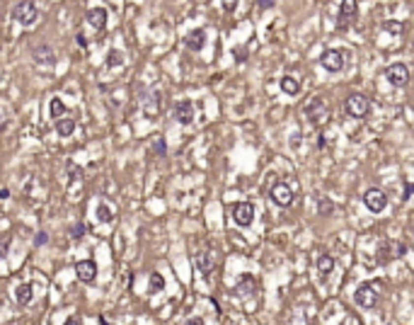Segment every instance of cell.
Returning <instances> with one entry per match:
<instances>
[{
  "label": "cell",
  "instance_id": "6da1fadb",
  "mask_svg": "<svg viewBox=\"0 0 414 325\" xmlns=\"http://www.w3.org/2000/svg\"><path fill=\"white\" fill-rule=\"evenodd\" d=\"M305 117H308L310 124L322 126L325 121H329V105H327L322 97H313V100L305 105Z\"/></svg>",
  "mask_w": 414,
  "mask_h": 325
},
{
  "label": "cell",
  "instance_id": "7a4b0ae2",
  "mask_svg": "<svg viewBox=\"0 0 414 325\" xmlns=\"http://www.w3.org/2000/svg\"><path fill=\"white\" fill-rule=\"evenodd\" d=\"M344 109H347L349 117L363 119L371 112V100H368L366 95H361V92H351V95L347 97V102H344Z\"/></svg>",
  "mask_w": 414,
  "mask_h": 325
},
{
  "label": "cell",
  "instance_id": "3957f363",
  "mask_svg": "<svg viewBox=\"0 0 414 325\" xmlns=\"http://www.w3.org/2000/svg\"><path fill=\"white\" fill-rule=\"evenodd\" d=\"M407 253V245L405 243H395V240H383L381 245H378V250H376V260L381 262V265H387V262H392V260H397V257H402Z\"/></svg>",
  "mask_w": 414,
  "mask_h": 325
},
{
  "label": "cell",
  "instance_id": "277c9868",
  "mask_svg": "<svg viewBox=\"0 0 414 325\" xmlns=\"http://www.w3.org/2000/svg\"><path fill=\"white\" fill-rule=\"evenodd\" d=\"M12 17H15L22 27H32V25L39 20V10H36V5H34L32 0H22V2L15 5Z\"/></svg>",
  "mask_w": 414,
  "mask_h": 325
},
{
  "label": "cell",
  "instance_id": "5b68a950",
  "mask_svg": "<svg viewBox=\"0 0 414 325\" xmlns=\"http://www.w3.org/2000/svg\"><path fill=\"white\" fill-rule=\"evenodd\" d=\"M269 197H271V202L276 204V207L286 209L293 204V199H296V194H293V189L286 184V182H276L274 187H271V192H269Z\"/></svg>",
  "mask_w": 414,
  "mask_h": 325
},
{
  "label": "cell",
  "instance_id": "8992f818",
  "mask_svg": "<svg viewBox=\"0 0 414 325\" xmlns=\"http://www.w3.org/2000/svg\"><path fill=\"white\" fill-rule=\"evenodd\" d=\"M385 78H387L390 85H395V88H405V85L410 83V68H407L405 63H392V66H387Z\"/></svg>",
  "mask_w": 414,
  "mask_h": 325
},
{
  "label": "cell",
  "instance_id": "52a82bcc",
  "mask_svg": "<svg viewBox=\"0 0 414 325\" xmlns=\"http://www.w3.org/2000/svg\"><path fill=\"white\" fill-rule=\"evenodd\" d=\"M354 301L361 308H376V303H378V289H376L373 284H361V287L356 289Z\"/></svg>",
  "mask_w": 414,
  "mask_h": 325
},
{
  "label": "cell",
  "instance_id": "ba28073f",
  "mask_svg": "<svg viewBox=\"0 0 414 325\" xmlns=\"http://www.w3.org/2000/svg\"><path fill=\"white\" fill-rule=\"evenodd\" d=\"M233 221H235L237 226H242V228L252 226L255 223V207L250 202H237L235 207H233Z\"/></svg>",
  "mask_w": 414,
  "mask_h": 325
},
{
  "label": "cell",
  "instance_id": "9c48e42d",
  "mask_svg": "<svg viewBox=\"0 0 414 325\" xmlns=\"http://www.w3.org/2000/svg\"><path fill=\"white\" fill-rule=\"evenodd\" d=\"M358 15V2L356 0H342L339 7V20H337V30H347Z\"/></svg>",
  "mask_w": 414,
  "mask_h": 325
},
{
  "label": "cell",
  "instance_id": "30bf717a",
  "mask_svg": "<svg viewBox=\"0 0 414 325\" xmlns=\"http://www.w3.org/2000/svg\"><path fill=\"white\" fill-rule=\"evenodd\" d=\"M363 204L368 207V211H373V214H381L385 209V204H387V197H385L381 189H366L363 192Z\"/></svg>",
  "mask_w": 414,
  "mask_h": 325
},
{
  "label": "cell",
  "instance_id": "8fae6325",
  "mask_svg": "<svg viewBox=\"0 0 414 325\" xmlns=\"http://www.w3.org/2000/svg\"><path fill=\"white\" fill-rule=\"evenodd\" d=\"M320 63H322V68L329 71V73H339V71L344 68V54L337 51V49H329V51H325V54L320 56Z\"/></svg>",
  "mask_w": 414,
  "mask_h": 325
},
{
  "label": "cell",
  "instance_id": "7c38bea8",
  "mask_svg": "<svg viewBox=\"0 0 414 325\" xmlns=\"http://www.w3.org/2000/svg\"><path fill=\"white\" fill-rule=\"evenodd\" d=\"M141 105H143V112H146V117H155L158 112H160V95L155 92V90H146L141 88Z\"/></svg>",
  "mask_w": 414,
  "mask_h": 325
},
{
  "label": "cell",
  "instance_id": "4fadbf2b",
  "mask_svg": "<svg viewBox=\"0 0 414 325\" xmlns=\"http://www.w3.org/2000/svg\"><path fill=\"white\" fill-rule=\"evenodd\" d=\"M194 102H189V100H179L177 105H175V119H177L182 126H189L191 121H194Z\"/></svg>",
  "mask_w": 414,
  "mask_h": 325
},
{
  "label": "cell",
  "instance_id": "5bb4252c",
  "mask_svg": "<svg viewBox=\"0 0 414 325\" xmlns=\"http://www.w3.org/2000/svg\"><path fill=\"white\" fill-rule=\"evenodd\" d=\"M75 274H78L80 282L92 284V282L97 279V265H95L92 260H80V262H75Z\"/></svg>",
  "mask_w": 414,
  "mask_h": 325
},
{
  "label": "cell",
  "instance_id": "9a60e30c",
  "mask_svg": "<svg viewBox=\"0 0 414 325\" xmlns=\"http://www.w3.org/2000/svg\"><path fill=\"white\" fill-rule=\"evenodd\" d=\"M88 25L92 30L104 32V27H107V10H104V7H92V10H88Z\"/></svg>",
  "mask_w": 414,
  "mask_h": 325
},
{
  "label": "cell",
  "instance_id": "2e32d148",
  "mask_svg": "<svg viewBox=\"0 0 414 325\" xmlns=\"http://www.w3.org/2000/svg\"><path fill=\"white\" fill-rule=\"evenodd\" d=\"M32 56L36 63H41V66H54L56 63V54H54V49L51 46H46V44H39L34 51H32Z\"/></svg>",
  "mask_w": 414,
  "mask_h": 325
},
{
  "label": "cell",
  "instance_id": "e0dca14e",
  "mask_svg": "<svg viewBox=\"0 0 414 325\" xmlns=\"http://www.w3.org/2000/svg\"><path fill=\"white\" fill-rule=\"evenodd\" d=\"M194 265H196V269H199L201 274H208V272L213 269V265H216V257H213L211 250H201V253L194 255Z\"/></svg>",
  "mask_w": 414,
  "mask_h": 325
},
{
  "label": "cell",
  "instance_id": "ac0fdd59",
  "mask_svg": "<svg viewBox=\"0 0 414 325\" xmlns=\"http://www.w3.org/2000/svg\"><path fill=\"white\" fill-rule=\"evenodd\" d=\"M206 46V32L204 30H194L189 36H187V49L191 51H201Z\"/></svg>",
  "mask_w": 414,
  "mask_h": 325
},
{
  "label": "cell",
  "instance_id": "d6986e66",
  "mask_svg": "<svg viewBox=\"0 0 414 325\" xmlns=\"http://www.w3.org/2000/svg\"><path fill=\"white\" fill-rule=\"evenodd\" d=\"M257 291V282L252 279V274H242L237 282V296H250Z\"/></svg>",
  "mask_w": 414,
  "mask_h": 325
},
{
  "label": "cell",
  "instance_id": "ffe728a7",
  "mask_svg": "<svg viewBox=\"0 0 414 325\" xmlns=\"http://www.w3.org/2000/svg\"><path fill=\"white\" fill-rule=\"evenodd\" d=\"M279 85H281V90H284L286 95H298V92H300V80H298L296 75H284V78L279 80Z\"/></svg>",
  "mask_w": 414,
  "mask_h": 325
},
{
  "label": "cell",
  "instance_id": "44dd1931",
  "mask_svg": "<svg viewBox=\"0 0 414 325\" xmlns=\"http://www.w3.org/2000/svg\"><path fill=\"white\" fill-rule=\"evenodd\" d=\"M332 269H334V257H332V255H327V253H325V255H320V257H318V272H320V277L325 279Z\"/></svg>",
  "mask_w": 414,
  "mask_h": 325
},
{
  "label": "cell",
  "instance_id": "7402d4cb",
  "mask_svg": "<svg viewBox=\"0 0 414 325\" xmlns=\"http://www.w3.org/2000/svg\"><path fill=\"white\" fill-rule=\"evenodd\" d=\"M95 218H97L99 223H112V221H114V211L107 207V204H97V209H95Z\"/></svg>",
  "mask_w": 414,
  "mask_h": 325
},
{
  "label": "cell",
  "instance_id": "603a6c76",
  "mask_svg": "<svg viewBox=\"0 0 414 325\" xmlns=\"http://www.w3.org/2000/svg\"><path fill=\"white\" fill-rule=\"evenodd\" d=\"M15 301L20 303V306H27L32 301V287L30 284H20L17 289H15Z\"/></svg>",
  "mask_w": 414,
  "mask_h": 325
},
{
  "label": "cell",
  "instance_id": "cb8c5ba5",
  "mask_svg": "<svg viewBox=\"0 0 414 325\" xmlns=\"http://www.w3.org/2000/svg\"><path fill=\"white\" fill-rule=\"evenodd\" d=\"M56 131L59 136H70L75 131V119H56Z\"/></svg>",
  "mask_w": 414,
  "mask_h": 325
},
{
  "label": "cell",
  "instance_id": "d4e9b609",
  "mask_svg": "<svg viewBox=\"0 0 414 325\" xmlns=\"http://www.w3.org/2000/svg\"><path fill=\"white\" fill-rule=\"evenodd\" d=\"M148 287H150V294H160V291L165 289V277L158 274V272H153V274H150Z\"/></svg>",
  "mask_w": 414,
  "mask_h": 325
},
{
  "label": "cell",
  "instance_id": "484cf974",
  "mask_svg": "<svg viewBox=\"0 0 414 325\" xmlns=\"http://www.w3.org/2000/svg\"><path fill=\"white\" fill-rule=\"evenodd\" d=\"M124 59H126V56H124V51L112 49V51L107 54V66H109V68H121V66H124Z\"/></svg>",
  "mask_w": 414,
  "mask_h": 325
},
{
  "label": "cell",
  "instance_id": "4316f807",
  "mask_svg": "<svg viewBox=\"0 0 414 325\" xmlns=\"http://www.w3.org/2000/svg\"><path fill=\"white\" fill-rule=\"evenodd\" d=\"M68 112V107H65V102L59 100V97H54L51 100V119H61L63 114Z\"/></svg>",
  "mask_w": 414,
  "mask_h": 325
},
{
  "label": "cell",
  "instance_id": "83f0119b",
  "mask_svg": "<svg viewBox=\"0 0 414 325\" xmlns=\"http://www.w3.org/2000/svg\"><path fill=\"white\" fill-rule=\"evenodd\" d=\"M153 150L160 155V158H165V153H167V146H165V139L162 136H158L155 141H153Z\"/></svg>",
  "mask_w": 414,
  "mask_h": 325
},
{
  "label": "cell",
  "instance_id": "f1b7e54d",
  "mask_svg": "<svg viewBox=\"0 0 414 325\" xmlns=\"http://www.w3.org/2000/svg\"><path fill=\"white\" fill-rule=\"evenodd\" d=\"M83 236H85V223H73V226H70V238H73V240H80Z\"/></svg>",
  "mask_w": 414,
  "mask_h": 325
},
{
  "label": "cell",
  "instance_id": "f546056e",
  "mask_svg": "<svg viewBox=\"0 0 414 325\" xmlns=\"http://www.w3.org/2000/svg\"><path fill=\"white\" fill-rule=\"evenodd\" d=\"M80 175H83V170H80L75 163H68V180L75 182V180H80Z\"/></svg>",
  "mask_w": 414,
  "mask_h": 325
},
{
  "label": "cell",
  "instance_id": "4dcf8cb0",
  "mask_svg": "<svg viewBox=\"0 0 414 325\" xmlns=\"http://www.w3.org/2000/svg\"><path fill=\"white\" fill-rule=\"evenodd\" d=\"M320 214H322V216H329V214H332V211H334V204H332V202H329V199H320Z\"/></svg>",
  "mask_w": 414,
  "mask_h": 325
},
{
  "label": "cell",
  "instance_id": "1f68e13d",
  "mask_svg": "<svg viewBox=\"0 0 414 325\" xmlns=\"http://www.w3.org/2000/svg\"><path fill=\"white\" fill-rule=\"evenodd\" d=\"M383 27H385V30H387V32H392V34H400V32H402V25H400V22H395V20H390V22H385Z\"/></svg>",
  "mask_w": 414,
  "mask_h": 325
},
{
  "label": "cell",
  "instance_id": "d6a6232c",
  "mask_svg": "<svg viewBox=\"0 0 414 325\" xmlns=\"http://www.w3.org/2000/svg\"><path fill=\"white\" fill-rule=\"evenodd\" d=\"M46 243H49V236H46L44 231H39V233L34 236V245H36V248H41V245H46Z\"/></svg>",
  "mask_w": 414,
  "mask_h": 325
},
{
  "label": "cell",
  "instance_id": "836d02e7",
  "mask_svg": "<svg viewBox=\"0 0 414 325\" xmlns=\"http://www.w3.org/2000/svg\"><path fill=\"white\" fill-rule=\"evenodd\" d=\"M75 41H78V46H80V49H88V46H90L88 36H85L83 32H78V34H75Z\"/></svg>",
  "mask_w": 414,
  "mask_h": 325
},
{
  "label": "cell",
  "instance_id": "e575fe53",
  "mask_svg": "<svg viewBox=\"0 0 414 325\" xmlns=\"http://www.w3.org/2000/svg\"><path fill=\"white\" fill-rule=\"evenodd\" d=\"M274 5H276V2H274V0H257V7H259V10H262V12H264V10H271V7H274Z\"/></svg>",
  "mask_w": 414,
  "mask_h": 325
},
{
  "label": "cell",
  "instance_id": "d590c367",
  "mask_svg": "<svg viewBox=\"0 0 414 325\" xmlns=\"http://www.w3.org/2000/svg\"><path fill=\"white\" fill-rule=\"evenodd\" d=\"M235 7H237V0H223V10L225 12H233Z\"/></svg>",
  "mask_w": 414,
  "mask_h": 325
},
{
  "label": "cell",
  "instance_id": "8d00e7d4",
  "mask_svg": "<svg viewBox=\"0 0 414 325\" xmlns=\"http://www.w3.org/2000/svg\"><path fill=\"white\" fill-rule=\"evenodd\" d=\"M414 197V182H410V184H405V199H412Z\"/></svg>",
  "mask_w": 414,
  "mask_h": 325
},
{
  "label": "cell",
  "instance_id": "74e56055",
  "mask_svg": "<svg viewBox=\"0 0 414 325\" xmlns=\"http://www.w3.org/2000/svg\"><path fill=\"white\" fill-rule=\"evenodd\" d=\"M318 139H320V141H318V148H320V150H325V148H327V136H318Z\"/></svg>",
  "mask_w": 414,
  "mask_h": 325
},
{
  "label": "cell",
  "instance_id": "f35d334b",
  "mask_svg": "<svg viewBox=\"0 0 414 325\" xmlns=\"http://www.w3.org/2000/svg\"><path fill=\"white\" fill-rule=\"evenodd\" d=\"M0 199H10V189H7V187L0 189Z\"/></svg>",
  "mask_w": 414,
  "mask_h": 325
},
{
  "label": "cell",
  "instance_id": "ab89813d",
  "mask_svg": "<svg viewBox=\"0 0 414 325\" xmlns=\"http://www.w3.org/2000/svg\"><path fill=\"white\" fill-rule=\"evenodd\" d=\"M187 323H189V325H201L204 321H201V318H191V321H187Z\"/></svg>",
  "mask_w": 414,
  "mask_h": 325
}]
</instances>
